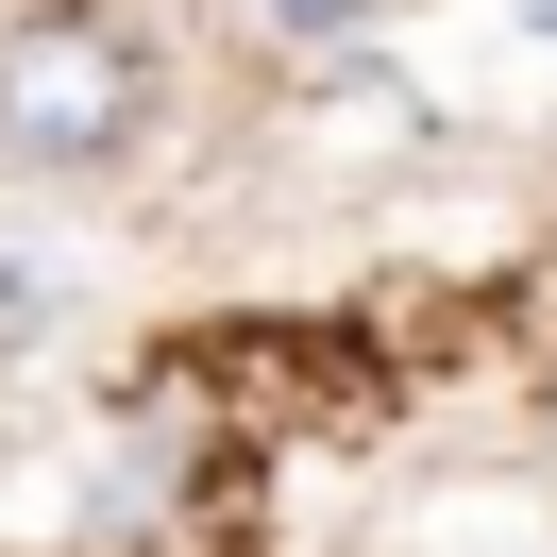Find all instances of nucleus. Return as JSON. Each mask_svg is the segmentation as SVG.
I'll return each mask as SVG.
<instances>
[{
    "instance_id": "nucleus-1",
    "label": "nucleus",
    "mask_w": 557,
    "mask_h": 557,
    "mask_svg": "<svg viewBox=\"0 0 557 557\" xmlns=\"http://www.w3.org/2000/svg\"><path fill=\"white\" fill-rule=\"evenodd\" d=\"M152 136V51L119 35V17H17L0 35V170H119V152Z\"/></svg>"
},
{
    "instance_id": "nucleus-2",
    "label": "nucleus",
    "mask_w": 557,
    "mask_h": 557,
    "mask_svg": "<svg viewBox=\"0 0 557 557\" xmlns=\"http://www.w3.org/2000/svg\"><path fill=\"white\" fill-rule=\"evenodd\" d=\"M287 152H321V170H406V152H422V85L388 69V51H321Z\"/></svg>"
},
{
    "instance_id": "nucleus-3",
    "label": "nucleus",
    "mask_w": 557,
    "mask_h": 557,
    "mask_svg": "<svg viewBox=\"0 0 557 557\" xmlns=\"http://www.w3.org/2000/svg\"><path fill=\"white\" fill-rule=\"evenodd\" d=\"M51 305H69V271L51 253H0V338H51Z\"/></svg>"
},
{
    "instance_id": "nucleus-4",
    "label": "nucleus",
    "mask_w": 557,
    "mask_h": 557,
    "mask_svg": "<svg viewBox=\"0 0 557 557\" xmlns=\"http://www.w3.org/2000/svg\"><path fill=\"white\" fill-rule=\"evenodd\" d=\"M523 35H541V51H557V0H523Z\"/></svg>"
}]
</instances>
